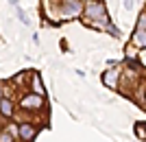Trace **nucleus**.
<instances>
[{
    "label": "nucleus",
    "instance_id": "12",
    "mask_svg": "<svg viewBox=\"0 0 146 142\" xmlns=\"http://www.w3.org/2000/svg\"><path fill=\"white\" fill-rule=\"evenodd\" d=\"M140 31H146V15H142L140 18V26H137Z\"/></svg>",
    "mask_w": 146,
    "mask_h": 142
},
{
    "label": "nucleus",
    "instance_id": "2",
    "mask_svg": "<svg viewBox=\"0 0 146 142\" xmlns=\"http://www.w3.org/2000/svg\"><path fill=\"white\" fill-rule=\"evenodd\" d=\"M81 13V0H63L61 2V15H76Z\"/></svg>",
    "mask_w": 146,
    "mask_h": 142
},
{
    "label": "nucleus",
    "instance_id": "6",
    "mask_svg": "<svg viewBox=\"0 0 146 142\" xmlns=\"http://www.w3.org/2000/svg\"><path fill=\"white\" fill-rule=\"evenodd\" d=\"M31 85H33V92L37 94V96H44V92H46V90H44V85H42V79H39V74H33V77H31Z\"/></svg>",
    "mask_w": 146,
    "mask_h": 142
},
{
    "label": "nucleus",
    "instance_id": "5",
    "mask_svg": "<svg viewBox=\"0 0 146 142\" xmlns=\"http://www.w3.org/2000/svg\"><path fill=\"white\" fill-rule=\"evenodd\" d=\"M118 77H120V70L111 68L109 72H105V77H103V83H105L107 87H111V90H116V87H118Z\"/></svg>",
    "mask_w": 146,
    "mask_h": 142
},
{
    "label": "nucleus",
    "instance_id": "1",
    "mask_svg": "<svg viewBox=\"0 0 146 142\" xmlns=\"http://www.w3.org/2000/svg\"><path fill=\"white\" fill-rule=\"evenodd\" d=\"M90 26L94 29H109V18H107V13H105V7L103 2H96V0H92L90 5L85 7V20Z\"/></svg>",
    "mask_w": 146,
    "mask_h": 142
},
{
    "label": "nucleus",
    "instance_id": "11",
    "mask_svg": "<svg viewBox=\"0 0 146 142\" xmlns=\"http://www.w3.org/2000/svg\"><path fill=\"white\" fill-rule=\"evenodd\" d=\"M18 15H20V20H22V22H24V24H29V18H26V13L22 11V9H20V7H18Z\"/></svg>",
    "mask_w": 146,
    "mask_h": 142
},
{
    "label": "nucleus",
    "instance_id": "3",
    "mask_svg": "<svg viewBox=\"0 0 146 142\" xmlns=\"http://www.w3.org/2000/svg\"><path fill=\"white\" fill-rule=\"evenodd\" d=\"M22 107H24V109H42V107H44V96L29 94V96L22 99Z\"/></svg>",
    "mask_w": 146,
    "mask_h": 142
},
{
    "label": "nucleus",
    "instance_id": "4",
    "mask_svg": "<svg viewBox=\"0 0 146 142\" xmlns=\"http://www.w3.org/2000/svg\"><path fill=\"white\" fill-rule=\"evenodd\" d=\"M18 133H20V138H22L24 142H31L33 138H35V133H37V127H33L31 123H24V125H20Z\"/></svg>",
    "mask_w": 146,
    "mask_h": 142
},
{
    "label": "nucleus",
    "instance_id": "8",
    "mask_svg": "<svg viewBox=\"0 0 146 142\" xmlns=\"http://www.w3.org/2000/svg\"><path fill=\"white\" fill-rule=\"evenodd\" d=\"M0 111H2L5 116H13V103L7 101V99H2L0 101Z\"/></svg>",
    "mask_w": 146,
    "mask_h": 142
},
{
    "label": "nucleus",
    "instance_id": "7",
    "mask_svg": "<svg viewBox=\"0 0 146 142\" xmlns=\"http://www.w3.org/2000/svg\"><path fill=\"white\" fill-rule=\"evenodd\" d=\"M133 46H137V48H146V31H137L133 33Z\"/></svg>",
    "mask_w": 146,
    "mask_h": 142
},
{
    "label": "nucleus",
    "instance_id": "13",
    "mask_svg": "<svg viewBox=\"0 0 146 142\" xmlns=\"http://www.w3.org/2000/svg\"><path fill=\"white\" fill-rule=\"evenodd\" d=\"M124 7H127V9H131V7H133V2H131V0H124Z\"/></svg>",
    "mask_w": 146,
    "mask_h": 142
},
{
    "label": "nucleus",
    "instance_id": "14",
    "mask_svg": "<svg viewBox=\"0 0 146 142\" xmlns=\"http://www.w3.org/2000/svg\"><path fill=\"white\" fill-rule=\"evenodd\" d=\"M0 101H2V87H0Z\"/></svg>",
    "mask_w": 146,
    "mask_h": 142
},
{
    "label": "nucleus",
    "instance_id": "9",
    "mask_svg": "<svg viewBox=\"0 0 146 142\" xmlns=\"http://www.w3.org/2000/svg\"><path fill=\"white\" fill-rule=\"evenodd\" d=\"M135 133L140 140H146V123H137L135 125Z\"/></svg>",
    "mask_w": 146,
    "mask_h": 142
},
{
    "label": "nucleus",
    "instance_id": "10",
    "mask_svg": "<svg viewBox=\"0 0 146 142\" xmlns=\"http://www.w3.org/2000/svg\"><path fill=\"white\" fill-rule=\"evenodd\" d=\"M0 142H13V136L9 131H5V133H0Z\"/></svg>",
    "mask_w": 146,
    "mask_h": 142
}]
</instances>
